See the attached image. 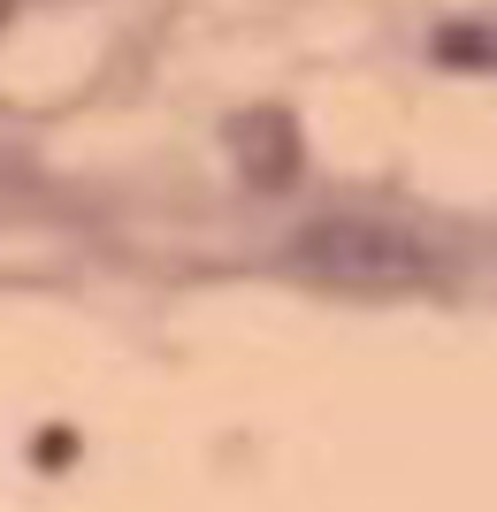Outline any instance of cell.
Segmentation results:
<instances>
[{
  "label": "cell",
  "instance_id": "2",
  "mask_svg": "<svg viewBox=\"0 0 497 512\" xmlns=\"http://www.w3.org/2000/svg\"><path fill=\"white\" fill-rule=\"evenodd\" d=\"M238 153H245V176H253V184H291V169H299V138H291L283 115H245Z\"/></svg>",
  "mask_w": 497,
  "mask_h": 512
},
{
  "label": "cell",
  "instance_id": "1",
  "mask_svg": "<svg viewBox=\"0 0 497 512\" xmlns=\"http://www.w3.org/2000/svg\"><path fill=\"white\" fill-rule=\"evenodd\" d=\"M299 268H314L322 283H352V291H406V283H429L436 260L421 237H406L398 222H314L299 237Z\"/></svg>",
  "mask_w": 497,
  "mask_h": 512
}]
</instances>
